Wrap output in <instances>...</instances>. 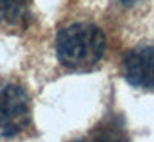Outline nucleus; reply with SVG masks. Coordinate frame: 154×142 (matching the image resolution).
Segmentation results:
<instances>
[{
	"label": "nucleus",
	"instance_id": "nucleus-2",
	"mask_svg": "<svg viewBox=\"0 0 154 142\" xmlns=\"http://www.w3.org/2000/svg\"><path fill=\"white\" fill-rule=\"evenodd\" d=\"M31 125V97L14 82L0 83V139H12Z\"/></svg>",
	"mask_w": 154,
	"mask_h": 142
},
{
	"label": "nucleus",
	"instance_id": "nucleus-3",
	"mask_svg": "<svg viewBox=\"0 0 154 142\" xmlns=\"http://www.w3.org/2000/svg\"><path fill=\"white\" fill-rule=\"evenodd\" d=\"M125 80L135 88L154 90V43H144L132 49L123 59Z\"/></svg>",
	"mask_w": 154,
	"mask_h": 142
},
{
	"label": "nucleus",
	"instance_id": "nucleus-7",
	"mask_svg": "<svg viewBox=\"0 0 154 142\" xmlns=\"http://www.w3.org/2000/svg\"><path fill=\"white\" fill-rule=\"evenodd\" d=\"M71 142H85V139H76V140H71Z\"/></svg>",
	"mask_w": 154,
	"mask_h": 142
},
{
	"label": "nucleus",
	"instance_id": "nucleus-6",
	"mask_svg": "<svg viewBox=\"0 0 154 142\" xmlns=\"http://www.w3.org/2000/svg\"><path fill=\"white\" fill-rule=\"evenodd\" d=\"M123 5H132V4H135V2H139V0H119Z\"/></svg>",
	"mask_w": 154,
	"mask_h": 142
},
{
	"label": "nucleus",
	"instance_id": "nucleus-4",
	"mask_svg": "<svg viewBox=\"0 0 154 142\" xmlns=\"http://www.w3.org/2000/svg\"><path fill=\"white\" fill-rule=\"evenodd\" d=\"M31 19V0H0V26L21 29Z\"/></svg>",
	"mask_w": 154,
	"mask_h": 142
},
{
	"label": "nucleus",
	"instance_id": "nucleus-5",
	"mask_svg": "<svg viewBox=\"0 0 154 142\" xmlns=\"http://www.w3.org/2000/svg\"><path fill=\"white\" fill-rule=\"evenodd\" d=\"M85 142H130L121 118H106L94 128Z\"/></svg>",
	"mask_w": 154,
	"mask_h": 142
},
{
	"label": "nucleus",
	"instance_id": "nucleus-1",
	"mask_svg": "<svg viewBox=\"0 0 154 142\" xmlns=\"http://www.w3.org/2000/svg\"><path fill=\"white\" fill-rule=\"evenodd\" d=\"M56 54L69 71H92L106 54L104 31L92 23L69 24L57 33Z\"/></svg>",
	"mask_w": 154,
	"mask_h": 142
}]
</instances>
